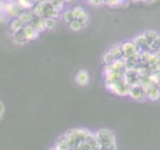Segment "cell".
I'll return each mask as SVG.
<instances>
[{
    "mask_svg": "<svg viewBox=\"0 0 160 150\" xmlns=\"http://www.w3.org/2000/svg\"><path fill=\"white\" fill-rule=\"evenodd\" d=\"M103 150H116V143L108 145V146H102Z\"/></svg>",
    "mask_w": 160,
    "mask_h": 150,
    "instance_id": "27",
    "label": "cell"
},
{
    "mask_svg": "<svg viewBox=\"0 0 160 150\" xmlns=\"http://www.w3.org/2000/svg\"><path fill=\"white\" fill-rule=\"evenodd\" d=\"M49 150H55V148H54V147H52V148H50Z\"/></svg>",
    "mask_w": 160,
    "mask_h": 150,
    "instance_id": "32",
    "label": "cell"
},
{
    "mask_svg": "<svg viewBox=\"0 0 160 150\" xmlns=\"http://www.w3.org/2000/svg\"><path fill=\"white\" fill-rule=\"evenodd\" d=\"M50 3H51L53 8L56 10V11H58V12L61 11L63 6H64V1H63V0H52V1H50Z\"/></svg>",
    "mask_w": 160,
    "mask_h": 150,
    "instance_id": "20",
    "label": "cell"
},
{
    "mask_svg": "<svg viewBox=\"0 0 160 150\" xmlns=\"http://www.w3.org/2000/svg\"><path fill=\"white\" fill-rule=\"evenodd\" d=\"M151 79L153 80V82L160 87V70L158 69H154L152 73H151Z\"/></svg>",
    "mask_w": 160,
    "mask_h": 150,
    "instance_id": "19",
    "label": "cell"
},
{
    "mask_svg": "<svg viewBox=\"0 0 160 150\" xmlns=\"http://www.w3.org/2000/svg\"><path fill=\"white\" fill-rule=\"evenodd\" d=\"M3 113H4V105L1 101H0V118L2 117Z\"/></svg>",
    "mask_w": 160,
    "mask_h": 150,
    "instance_id": "28",
    "label": "cell"
},
{
    "mask_svg": "<svg viewBox=\"0 0 160 150\" xmlns=\"http://www.w3.org/2000/svg\"><path fill=\"white\" fill-rule=\"evenodd\" d=\"M83 26H82V24L78 22L77 20H73L72 22H70L69 23V28L72 30V31H79L80 29H81Z\"/></svg>",
    "mask_w": 160,
    "mask_h": 150,
    "instance_id": "24",
    "label": "cell"
},
{
    "mask_svg": "<svg viewBox=\"0 0 160 150\" xmlns=\"http://www.w3.org/2000/svg\"><path fill=\"white\" fill-rule=\"evenodd\" d=\"M150 52L153 54L160 53V36L156 39V41L150 46Z\"/></svg>",
    "mask_w": 160,
    "mask_h": 150,
    "instance_id": "21",
    "label": "cell"
},
{
    "mask_svg": "<svg viewBox=\"0 0 160 150\" xmlns=\"http://www.w3.org/2000/svg\"><path fill=\"white\" fill-rule=\"evenodd\" d=\"M22 31H23L24 36L26 37L28 41H30V40H35L39 35V32L32 26L31 24L24 25V27L22 28Z\"/></svg>",
    "mask_w": 160,
    "mask_h": 150,
    "instance_id": "11",
    "label": "cell"
},
{
    "mask_svg": "<svg viewBox=\"0 0 160 150\" xmlns=\"http://www.w3.org/2000/svg\"><path fill=\"white\" fill-rule=\"evenodd\" d=\"M75 20L82 24V26H85L88 23V14L85 12V10L80 6H77L73 9Z\"/></svg>",
    "mask_w": 160,
    "mask_h": 150,
    "instance_id": "10",
    "label": "cell"
},
{
    "mask_svg": "<svg viewBox=\"0 0 160 150\" xmlns=\"http://www.w3.org/2000/svg\"><path fill=\"white\" fill-rule=\"evenodd\" d=\"M63 17H64V20H65V21H66L68 24H69L70 22H72L73 20H75L73 10H66V11H65L64 14H63Z\"/></svg>",
    "mask_w": 160,
    "mask_h": 150,
    "instance_id": "22",
    "label": "cell"
},
{
    "mask_svg": "<svg viewBox=\"0 0 160 150\" xmlns=\"http://www.w3.org/2000/svg\"><path fill=\"white\" fill-rule=\"evenodd\" d=\"M90 133L91 132L87 129L77 128V129L68 130L66 133L63 134V137L65 139V141L69 145V147L71 148V150H75L80 143L84 142L87 139Z\"/></svg>",
    "mask_w": 160,
    "mask_h": 150,
    "instance_id": "1",
    "label": "cell"
},
{
    "mask_svg": "<svg viewBox=\"0 0 160 150\" xmlns=\"http://www.w3.org/2000/svg\"><path fill=\"white\" fill-rule=\"evenodd\" d=\"M143 34V36L145 38V40H146V42L148 44V46L150 47L151 45L156 41V39L160 36V35L157 33V32H155L153 31V30H147V31H145Z\"/></svg>",
    "mask_w": 160,
    "mask_h": 150,
    "instance_id": "14",
    "label": "cell"
},
{
    "mask_svg": "<svg viewBox=\"0 0 160 150\" xmlns=\"http://www.w3.org/2000/svg\"><path fill=\"white\" fill-rule=\"evenodd\" d=\"M23 11H24V9L20 6L19 3L17 1H14V2H11V3H7L6 11H5V13L10 15V16L18 17Z\"/></svg>",
    "mask_w": 160,
    "mask_h": 150,
    "instance_id": "9",
    "label": "cell"
},
{
    "mask_svg": "<svg viewBox=\"0 0 160 150\" xmlns=\"http://www.w3.org/2000/svg\"><path fill=\"white\" fill-rule=\"evenodd\" d=\"M124 79L130 87L140 84V74L136 69H127L124 74Z\"/></svg>",
    "mask_w": 160,
    "mask_h": 150,
    "instance_id": "7",
    "label": "cell"
},
{
    "mask_svg": "<svg viewBox=\"0 0 160 150\" xmlns=\"http://www.w3.org/2000/svg\"><path fill=\"white\" fill-rule=\"evenodd\" d=\"M75 150H94V148L89 143H87L86 141H84L82 143H80Z\"/></svg>",
    "mask_w": 160,
    "mask_h": 150,
    "instance_id": "25",
    "label": "cell"
},
{
    "mask_svg": "<svg viewBox=\"0 0 160 150\" xmlns=\"http://www.w3.org/2000/svg\"><path fill=\"white\" fill-rule=\"evenodd\" d=\"M128 96L134 100H138V101H143V100L147 99L146 91H145L142 85L140 84L134 85V86H131L129 88Z\"/></svg>",
    "mask_w": 160,
    "mask_h": 150,
    "instance_id": "5",
    "label": "cell"
},
{
    "mask_svg": "<svg viewBox=\"0 0 160 150\" xmlns=\"http://www.w3.org/2000/svg\"><path fill=\"white\" fill-rule=\"evenodd\" d=\"M99 146H108L115 143V136L112 131L108 129H100L95 133Z\"/></svg>",
    "mask_w": 160,
    "mask_h": 150,
    "instance_id": "4",
    "label": "cell"
},
{
    "mask_svg": "<svg viewBox=\"0 0 160 150\" xmlns=\"http://www.w3.org/2000/svg\"><path fill=\"white\" fill-rule=\"evenodd\" d=\"M44 24H45V29H53L56 25L55 19L53 18H44Z\"/></svg>",
    "mask_w": 160,
    "mask_h": 150,
    "instance_id": "23",
    "label": "cell"
},
{
    "mask_svg": "<svg viewBox=\"0 0 160 150\" xmlns=\"http://www.w3.org/2000/svg\"><path fill=\"white\" fill-rule=\"evenodd\" d=\"M94 150H103V147L102 146H98V147H96Z\"/></svg>",
    "mask_w": 160,
    "mask_h": 150,
    "instance_id": "29",
    "label": "cell"
},
{
    "mask_svg": "<svg viewBox=\"0 0 160 150\" xmlns=\"http://www.w3.org/2000/svg\"><path fill=\"white\" fill-rule=\"evenodd\" d=\"M145 91H146L147 99H149V100L156 101V100H158L160 98V87L157 86L155 83L145 89Z\"/></svg>",
    "mask_w": 160,
    "mask_h": 150,
    "instance_id": "12",
    "label": "cell"
},
{
    "mask_svg": "<svg viewBox=\"0 0 160 150\" xmlns=\"http://www.w3.org/2000/svg\"><path fill=\"white\" fill-rule=\"evenodd\" d=\"M106 87L112 93H114L115 95H118V96H126V95H128L129 88H130L127 82L125 81L124 77H121L111 84L106 85Z\"/></svg>",
    "mask_w": 160,
    "mask_h": 150,
    "instance_id": "3",
    "label": "cell"
},
{
    "mask_svg": "<svg viewBox=\"0 0 160 150\" xmlns=\"http://www.w3.org/2000/svg\"><path fill=\"white\" fill-rule=\"evenodd\" d=\"M23 27H24V23L18 17L14 18L13 21L11 22V25H10V28H11L13 33L18 32V31H20V30H22Z\"/></svg>",
    "mask_w": 160,
    "mask_h": 150,
    "instance_id": "18",
    "label": "cell"
},
{
    "mask_svg": "<svg viewBox=\"0 0 160 150\" xmlns=\"http://www.w3.org/2000/svg\"><path fill=\"white\" fill-rule=\"evenodd\" d=\"M63 1H64V3H65V2H71L72 0H63Z\"/></svg>",
    "mask_w": 160,
    "mask_h": 150,
    "instance_id": "31",
    "label": "cell"
},
{
    "mask_svg": "<svg viewBox=\"0 0 160 150\" xmlns=\"http://www.w3.org/2000/svg\"><path fill=\"white\" fill-rule=\"evenodd\" d=\"M29 24H31L32 26L37 30V31L40 33L45 30V24H44V18H40V17H36L35 16L34 19L32 20Z\"/></svg>",
    "mask_w": 160,
    "mask_h": 150,
    "instance_id": "15",
    "label": "cell"
},
{
    "mask_svg": "<svg viewBox=\"0 0 160 150\" xmlns=\"http://www.w3.org/2000/svg\"><path fill=\"white\" fill-rule=\"evenodd\" d=\"M55 150H71V148L69 147V145L67 144V142L65 141V139L62 136L58 137V139L56 140V142H55L54 146Z\"/></svg>",
    "mask_w": 160,
    "mask_h": 150,
    "instance_id": "16",
    "label": "cell"
},
{
    "mask_svg": "<svg viewBox=\"0 0 160 150\" xmlns=\"http://www.w3.org/2000/svg\"><path fill=\"white\" fill-rule=\"evenodd\" d=\"M121 49H122V53H123L124 58H132V57H136L139 55L132 41L131 42H124L123 44H121Z\"/></svg>",
    "mask_w": 160,
    "mask_h": 150,
    "instance_id": "8",
    "label": "cell"
},
{
    "mask_svg": "<svg viewBox=\"0 0 160 150\" xmlns=\"http://www.w3.org/2000/svg\"><path fill=\"white\" fill-rule=\"evenodd\" d=\"M75 81L81 86L87 85L89 83V73L86 70H79L75 75Z\"/></svg>",
    "mask_w": 160,
    "mask_h": 150,
    "instance_id": "13",
    "label": "cell"
},
{
    "mask_svg": "<svg viewBox=\"0 0 160 150\" xmlns=\"http://www.w3.org/2000/svg\"><path fill=\"white\" fill-rule=\"evenodd\" d=\"M123 57V53H122V49H121V44H115L113 46L110 47L108 51L103 55V63L106 65L112 64L119 60H122Z\"/></svg>",
    "mask_w": 160,
    "mask_h": 150,
    "instance_id": "2",
    "label": "cell"
},
{
    "mask_svg": "<svg viewBox=\"0 0 160 150\" xmlns=\"http://www.w3.org/2000/svg\"><path fill=\"white\" fill-rule=\"evenodd\" d=\"M132 42L134 44L135 48H136L138 54H144V53L150 51V47L148 46V44L146 42V40H145L143 34L137 35V36L133 39Z\"/></svg>",
    "mask_w": 160,
    "mask_h": 150,
    "instance_id": "6",
    "label": "cell"
},
{
    "mask_svg": "<svg viewBox=\"0 0 160 150\" xmlns=\"http://www.w3.org/2000/svg\"><path fill=\"white\" fill-rule=\"evenodd\" d=\"M123 0H103L104 4H107L109 6H117L122 3Z\"/></svg>",
    "mask_w": 160,
    "mask_h": 150,
    "instance_id": "26",
    "label": "cell"
},
{
    "mask_svg": "<svg viewBox=\"0 0 160 150\" xmlns=\"http://www.w3.org/2000/svg\"><path fill=\"white\" fill-rule=\"evenodd\" d=\"M7 3H11V2H14V1H17V0H5Z\"/></svg>",
    "mask_w": 160,
    "mask_h": 150,
    "instance_id": "30",
    "label": "cell"
},
{
    "mask_svg": "<svg viewBox=\"0 0 160 150\" xmlns=\"http://www.w3.org/2000/svg\"><path fill=\"white\" fill-rule=\"evenodd\" d=\"M12 39H13V41L16 44H18V45H23V44L28 42V40L26 39V37L24 36L22 30H20V31H18V32L13 33Z\"/></svg>",
    "mask_w": 160,
    "mask_h": 150,
    "instance_id": "17",
    "label": "cell"
}]
</instances>
